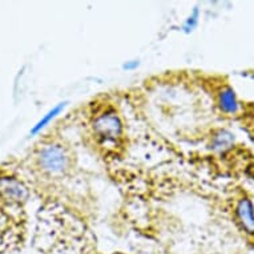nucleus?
I'll return each mask as SVG.
<instances>
[{
	"mask_svg": "<svg viewBox=\"0 0 254 254\" xmlns=\"http://www.w3.org/2000/svg\"><path fill=\"white\" fill-rule=\"evenodd\" d=\"M92 140L105 152H117L124 142V123L115 107L101 105L89 117Z\"/></svg>",
	"mask_w": 254,
	"mask_h": 254,
	"instance_id": "f257e3e1",
	"label": "nucleus"
},
{
	"mask_svg": "<svg viewBox=\"0 0 254 254\" xmlns=\"http://www.w3.org/2000/svg\"><path fill=\"white\" fill-rule=\"evenodd\" d=\"M36 167L43 175L48 177H60L65 175L71 168L72 158L67 146L60 142H46L35 154Z\"/></svg>",
	"mask_w": 254,
	"mask_h": 254,
	"instance_id": "f03ea898",
	"label": "nucleus"
},
{
	"mask_svg": "<svg viewBox=\"0 0 254 254\" xmlns=\"http://www.w3.org/2000/svg\"><path fill=\"white\" fill-rule=\"evenodd\" d=\"M21 212L23 209L0 205V250L7 249L20 240V233L23 232L21 224L24 221Z\"/></svg>",
	"mask_w": 254,
	"mask_h": 254,
	"instance_id": "7ed1b4c3",
	"label": "nucleus"
},
{
	"mask_svg": "<svg viewBox=\"0 0 254 254\" xmlns=\"http://www.w3.org/2000/svg\"><path fill=\"white\" fill-rule=\"evenodd\" d=\"M28 198V188L20 179L15 176L0 175V205L23 209Z\"/></svg>",
	"mask_w": 254,
	"mask_h": 254,
	"instance_id": "20e7f679",
	"label": "nucleus"
},
{
	"mask_svg": "<svg viewBox=\"0 0 254 254\" xmlns=\"http://www.w3.org/2000/svg\"><path fill=\"white\" fill-rule=\"evenodd\" d=\"M234 218L242 232L254 236V206L248 197H240L234 205Z\"/></svg>",
	"mask_w": 254,
	"mask_h": 254,
	"instance_id": "39448f33",
	"label": "nucleus"
},
{
	"mask_svg": "<svg viewBox=\"0 0 254 254\" xmlns=\"http://www.w3.org/2000/svg\"><path fill=\"white\" fill-rule=\"evenodd\" d=\"M217 104L224 113L234 115L238 111V100L236 92L230 85H221L217 89Z\"/></svg>",
	"mask_w": 254,
	"mask_h": 254,
	"instance_id": "423d86ee",
	"label": "nucleus"
},
{
	"mask_svg": "<svg viewBox=\"0 0 254 254\" xmlns=\"http://www.w3.org/2000/svg\"><path fill=\"white\" fill-rule=\"evenodd\" d=\"M234 142V134L228 132L225 129L218 130L217 133L213 134L212 141H210V146L213 150L217 152H225L229 148H232Z\"/></svg>",
	"mask_w": 254,
	"mask_h": 254,
	"instance_id": "0eeeda50",
	"label": "nucleus"
},
{
	"mask_svg": "<svg viewBox=\"0 0 254 254\" xmlns=\"http://www.w3.org/2000/svg\"><path fill=\"white\" fill-rule=\"evenodd\" d=\"M64 108H65V103H60V104H58L56 107H54V108L51 109L50 112L46 113V115H44V116H43L42 119L36 123V125H35L34 128L31 129V134H38L39 132H42V129H44L47 125L54 120L55 117H58L59 115L63 112V109Z\"/></svg>",
	"mask_w": 254,
	"mask_h": 254,
	"instance_id": "6e6552de",
	"label": "nucleus"
},
{
	"mask_svg": "<svg viewBox=\"0 0 254 254\" xmlns=\"http://www.w3.org/2000/svg\"><path fill=\"white\" fill-rule=\"evenodd\" d=\"M198 19H200V9L197 8V7H194L192 12H190V15L185 19V21H184V32H185V34H190V32H193V31L196 29L197 25H198Z\"/></svg>",
	"mask_w": 254,
	"mask_h": 254,
	"instance_id": "1a4fd4ad",
	"label": "nucleus"
},
{
	"mask_svg": "<svg viewBox=\"0 0 254 254\" xmlns=\"http://www.w3.org/2000/svg\"><path fill=\"white\" fill-rule=\"evenodd\" d=\"M137 67H138V60H130V62H127L124 65H123V68L127 69V71H133V69H136Z\"/></svg>",
	"mask_w": 254,
	"mask_h": 254,
	"instance_id": "9d476101",
	"label": "nucleus"
}]
</instances>
